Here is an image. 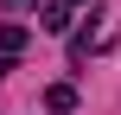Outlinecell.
Wrapping results in <instances>:
<instances>
[{
    "label": "cell",
    "instance_id": "1",
    "mask_svg": "<svg viewBox=\"0 0 121 115\" xmlns=\"http://www.w3.org/2000/svg\"><path fill=\"white\" fill-rule=\"evenodd\" d=\"M38 26H45L51 38H57V32H70V0H51V6L38 13Z\"/></svg>",
    "mask_w": 121,
    "mask_h": 115
},
{
    "label": "cell",
    "instance_id": "2",
    "mask_svg": "<svg viewBox=\"0 0 121 115\" xmlns=\"http://www.w3.org/2000/svg\"><path fill=\"white\" fill-rule=\"evenodd\" d=\"M45 109L51 115H70L77 109V83H51V90H45Z\"/></svg>",
    "mask_w": 121,
    "mask_h": 115
},
{
    "label": "cell",
    "instance_id": "3",
    "mask_svg": "<svg viewBox=\"0 0 121 115\" xmlns=\"http://www.w3.org/2000/svg\"><path fill=\"white\" fill-rule=\"evenodd\" d=\"M26 51V26H0V58H19Z\"/></svg>",
    "mask_w": 121,
    "mask_h": 115
},
{
    "label": "cell",
    "instance_id": "4",
    "mask_svg": "<svg viewBox=\"0 0 121 115\" xmlns=\"http://www.w3.org/2000/svg\"><path fill=\"white\" fill-rule=\"evenodd\" d=\"M0 6H32V0H0Z\"/></svg>",
    "mask_w": 121,
    "mask_h": 115
},
{
    "label": "cell",
    "instance_id": "5",
    "mask_svg": "<svg viewBox=\"0 0 121 115\" xmlns=\"http://www.w3.org/2000/svg\"><path fill=\"white\" fill-rule=\"evenodd\" d=\"M70 6H83V0H70Z\"/></svg>",
    "mask_w": 121,
    "mask_h": 115
}]
</instances>
